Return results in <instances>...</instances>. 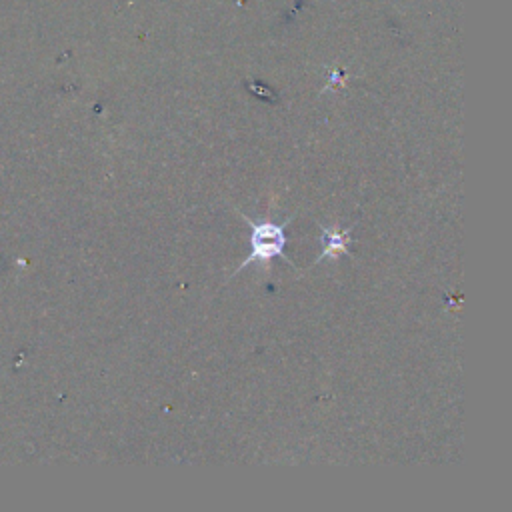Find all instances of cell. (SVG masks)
<instances>
[{
  "instance_id": "obj_1",
  "label": "cell",
  "mask_w": 512,
  "mask_h": 512,
  "mask_svg": "<svg viewBox=\"0 0 512 512\" xmlns=\"http://www.w3.org/2000/svg\"><path fill=\"white\" fill-rule=\"evenodd\" d=\"M242 218L250 226V254L240 262L236 272H240L242 268H246L252 262H256L264 270H268L272 258L274 256H282V252H284V246H286V224L288 222L276 224L270 218L254 222L246 214H242Z\"/></svg>"
},
{
  "instance_id": "obj_2",
  "label": "cell",
  "mask_w": 512,
  "mask_h": 512,
  "mask_svg": "<svg viewBox=\"0 0 512 512\" xmlns=\"http://www.w3.org/2000/svg\"><path fill=\"white\" fill-rule=\"evenodd\" d=\"M322 236H324V248L318 254V258L314 260V264H318L326 258H338L340 254H350V250H348L350 230H340L338 226H330V228H322Z\"/></svg>"
}]
</instances>
